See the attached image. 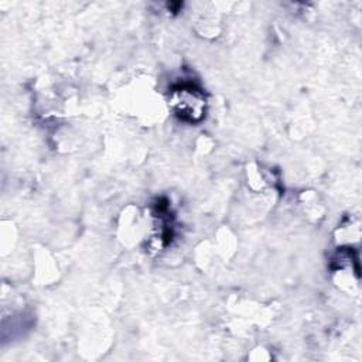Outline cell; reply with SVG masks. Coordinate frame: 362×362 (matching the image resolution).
Returning <instances> with one entry per match:
<instances>
[{"instance_id":"obj_1","label":"cell","mask_w":362,"mask_h":362,"mask_svg":"<svg viewBox=\"0 0 362 362\" xmlns=\"http://www.w3.org/2000/svg\"><path fill=\"white\" fill-rule=\"evenodd\" d=\"M168 105L177 117L189 123L202 120L206 110L204 93L189 83L173 88L168 96Z\"/></svg>"}]
</instances>
